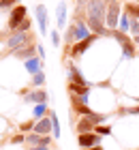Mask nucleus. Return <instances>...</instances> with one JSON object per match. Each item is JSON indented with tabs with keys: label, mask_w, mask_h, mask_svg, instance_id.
<instances>
[{
	"label": "nucleus",
	"mask_w": 139,
	"mask_h": 150,
	"mask_svg": "<svg viewBox=\"0 0 139 150\" xmlns=\"http://www.w3.org/2000/svg\"><path fill=\"white\" fill-rule=\"evenodd\" d=\"M118 22H120V0H109L107 4V15H105V26L109 32L118 30Z\"/></svg>",
	"instance_id": "1"
},
{
	"label": "nucleus",
	"mask_w": 139,
	"mask_h": 150,
	"mask_svg": "<svg viewBox=\"0 0 139 150\" xmlns=\"http://www.w3.org/2000/svg\"><path fill=\"white\" fill-rule=\"evenodd\" d=\"M107 4H109V0H88L86 2L88 17H96V19H101V22H105Z\"/></svg>",
	"instance_id": "2"
},
{
	"label": "nucleus",
	"mask_w": 139,
	"mask_h": 150,
	"mask_svg": "<svg viewBox=\"0 0 139 150\" xmlns=\"http://www.w3.org/2000/svg\"><path fill=\"white\" fill-rule=\"evenodd\" d=\"M26 17H28V9H26L24 4L13 6V9H11V13H9V22H6V28L15 32V30L19 28V24H22Z\"/></svg>",
	"instance_id": "3"
},
{
	"label": "nucleus",
	"mask_w": 139,
	"mask_h": 150,
	"mask_svg": "<svg viewBox=\"0 0 139 150\" xmlns=\"http://www.w3.org/2000/svg\"><path fill=\"white\" fill-rule=\"evenodd\" d=\"M26 45H30V32H13L6 39V50L9 52H17Z\"/></svg>",
	"instance_id": "4"
},
{
	"label": "nucleus",
	"mask_w": 139,
	"mask_h": 150,
	"mask_svg": "<svg viewBox=\"0 0 139 150\" xmlns=\"http://www.w3.org/2000/svg\"><path fill=\"white\" fill-rule=\"evenodd\" d=\"M77 146L81 150H88V148H94V146H103V137L96 135L94 131L92 133H83V135H77Z\"/></svg>",
	"instance_id": "5"
},
{
	"label": "nucleus",
	"mask_w": 139,
	"mask_h": 150,
	"mask_svg": "<svg viewBox=\"0 0 139 150\" xmlns=\"http://www.w3.org/2000/svg\"><path fill=\"white\" fill-rule=\"evenodd\" d=\"M86 24H88V28H90L92 35H96V37H111V32L107 30L105 22H101V19H96V17H86Z\"/></svg>",
	"instance_id": "6"
},
{
	"label": "nucleus",
	"mask_w": 139,
	"mask_h": 150,
	"mask_svg": "<svg viewBox=\"0 0 139 150\" xmlns=\"http://www.w3.org/2000/svg\"><path fill=\"white\" fill-rule=\"evenodd\" d=\"M94 41H96V35H90L88 39H83V41H77V43H75V45L71 47L68 56H73V58H79L81 54H86V52H88V47L92 45Z\"/></svg>",
	"instance_id": "7"
},
{
	"label": "nucleus",
	"mask_w": 139,
	"mask_h": 150,
	"mask_svg": "<svg viewBox=\"0 0 139 150\" xmlns=\"http://www.w3.org/2000/svg\"><path fill=\"white\" fill-rule=\"evenodd\" d=\"M73 35H75V41H83V39H88L90 35H92L83 17H77V19L73 22Z\"/></svg>",
	"instance_id": "8"
},
{
	"label": "nucleus",
	"mask_w": 139,
	"mask_h": 150,
	"mask_svg": "<svg viewBox=\"0 0 139 150\" xmlns=\"http://www.w3.org/2000/svg\"><path fill=\"white\" fill-rule=\"evenodd\" d=\"M52 135H39V133H28L26 135V144L28 148H32V146H52Z\"/></svg>",
	"instance_id": "9"
},
{
	"label": "nucleus",
	"mask_w": 139,
	"mask_h": 150,
	"mask_svg": "<svg viewBox=\"0 0 139 150\" xmlns=\"http://www.w3.org/2000/svg\"><path fill=\"white\" fill-rule=\"evenodd\" d=\"M26 103H47V99H49V94H47V90H43V88H32V90H28L26 94Z\"/></svg>",
	"instance_id": "10"
},
{
	"label": "nucleus",
	"mask_w": 139,
	"mask_h": 150,
	"mask_svg": "<svg viewBox=\"0 0 139 150\" xmlns=\"http://www.w3.org/2000/svg\"><path fill=\"white\" fill-rule=\"evenodd\" d=\"M47 6L45 4H37V24H39V32L47 35Z\"/></svg>",
	"instance_id": "11"
},
{
	"label": "nucleus",
	"mask_w": 139,
	"mask_h": 150,
	"mask_svg": "<svg viewBox=\"0 0 139 150\" xmlns=\"http://www.w3.org/2000/svg\"><path fill=\"white\" fill-rule=\"evenodd\" d=\"M94 122L88 118V116H79V120L75 122V131H77V135H83V133H92L94 131Z\"/></svg>",
	"instance_id": "12"
},
{
	"label": "nucleus",
	"mask_w": 139,
	"mask_h": 150,
	"mask_svg": "<svg viewBox=\"0 0 139 150\" xmlns=\"http://www.w3.org/2000/svg\"><path fill=\"white\" fill-rule=\"evenodd\" d=\"M66 77H68V81H73V84H79V86H90V84H88V79L79 73V69H77L75 64H68V69H66Z\"/></svg>",
	"instance_id": "13"
},
{
	"label": "nucleus",
	"mask_w": 139,
	"mask_h": 150,
	"mask_svg": "<svg viewBox=\"0 0 139 150\" xmlns=\"http://www.w3.org/2000/svg\"><path fill=\"white\" fill-rule=\"evenodd\" d=\"M52 131V118H49V114L45 116V118H41L34 122V133H39V135H49Z\"/></svg>",
	"instance_id": "14"
},
{
	"label": "nucleus",
	"mask_w": 139,
	"mask_h": 150,
	"mask_svg": "<svg viewBox=\"0 0 139 150\" xmlns=\"http://www.w3.org/2000/svg\"><path fill=\"white\" fill-rule=\"evenodd\" d=\"M13 56H15L17 60H30V58H34L37 56V47L34 45H26V47H22V50H17V52H13Z\"/></svg>",
	"instance_id": "15"
},
{
	"label": "nucleus",
	"mask_w": 139,
	"mask_h": 150,
	"mask_svg": "<svg viewBox=\"0 0 139 150\" xmlns=\"http://www.w3.org/2000/svg\"><path fill=\"white\" fill-rule=\"evenodd\" d=\"M137 54V45L133 43V39H128L126 43H122V60H133Z\"/></svg>",
	"instance_id": "16"
},
{
	"label": "nucleus",
	"mask_w": 139,
	"mask_h": 150,
	"mask_svg": "<svg viewBox=\"0 0 139 150\" xmlns=\"http://www.w3.org/2000/svg\"><path fill=\"white\" fill-rule=\"evenodd\" d=\"M56 24H58L60 28L66 26V2H60L58 9H56Z\"/></svg>",
	"instance_id": "17"
},
{
	"label": "nucleus",
	"mask_w": 139,
	"mask_h": 150,
	"mask_svg": "<svg viewBox=\"0 0 139 150\" xmlns=\"http://www.w3.org/2000/svg\"><path fill=\"white\" fill-rule=\"evenodd\" d=\"M41 64H43V60L34 56V58H30V60H26V71L30 73V75H34V73L41 71Z\"/></svg>",
	"instance_id": "18"
},
{
	"label": "nucleus",
	"mask_w": 139,
	"mask_h": 150,
	"mask_svg": "<svg viewBox=\"0 0 139 150\" xmlns=\"http://www.w3.org/2000/svg\"><path fill=\"white\" fill-rule=\"evenodd\" d=\"M118 30L124 32V35H126V32H131V15H128L126 11H122V15H120V22H118Z\"/></svg>",
	"instance_id": "19"
},
{
	"label": "nucleus",
	"mask_w": 139,
	"mask_h": 150,
	"mask_svg": "<svg viewBox=\"0 0 139 150\" xmlns=\"http://www.w3.org/2000/svg\"><path fill=\"white\" fill-rule=\"evenodd\" d=\"M47 114H49V107H47V103H39V105H34V107H32V116H34V120L45 118Z\"/></svg>",
	"instance_id": "20"
},
{
	"label": "nucleus",
	"mask_w": 139,
	"mask_h": 150,
	"mask_svg": "<svg viewBox=\"0 0 139 150\" xmlns=\"http://www.w3.org/2000/svg\"><path fill=\"white\" fill-rule=\"evenodd\" d=\"M49 118H52V131H54V139H60V122H58V114L49 110Z\"/></svg>",
	"instance_id": "21"
},
{
	"label": "nucleus",
	"mask_w": 139,
	"mask_h": 150,
	"mask_svg": "<svg viewBox=\"0 0 139 150\" xmlns=\"http://www.w3.org/2000/svg\"><path fill=\"white\" fill-rule=\"evenodd\" d=\"M124 11L131 15V19H139V4H135V2H126V4H124Z\"/></svg>",
	"instance_id": "22"
},
{
	"label": "nucleus",
	"mask_w": 139,
	"mask_h": 150,
	"mask_svg": "<svg viewBox=\"0 0 139 150\" xmlns=\"http://www.w3.org/2000/svg\"><path fill=\"white\" fill-rule=\"evenodd\" d=\"M94 133L101 135V137H109V135H111V125H96Z\"/></svg>",
	"instance_id": "23"
},
{
	"label": "nucleus",
	"mask_w": 139,
	"mask_h": 150,
	"mask_svg": "<svg viewBox=\"0 0 139 150\" xmlns=\"http://www.w3.org/2000/svg\"><path fill=\"white\" fill-rule=\"evenodd\" d=\"M43 84H45V73L43 71L34 73L32 75V88H43Z\"/></svg>",
	"instance_id": "24"
},
{
	"label": "nucleus",
	"mask_w": 139,
	"mask_h": 150,
	"mask_svg": "<svg viewBox=\"0 0 139 150\" xmlns=\"http://www.w3.org/2000/svg\"><path fill=\"white\" fill-rule=\"evenodd\" d=\"M118 114H120V116H126V114L139 116V105H133V107H118Z\"/></svg>",
	"instance_id": "25"
},
{
	"label": "nucleus",
	"mask_w": 139,
	"mask_h": 150,
	"mask_svg": "<svg viewBox=\"0 0 139 150\" xmlns=\"http://www.w3.org/2000/svg\"><path fill=\"white\" fill-rule=\"evenodd\" d=\"M9 142H11L13 146H17V144H26V135H24V133H17V135H13Z\"/></svg>",
	"instance_id": "26"
},
{
	"label": "nucleus",
	"mask_w": 139,
	"mask_h": 150,
	"mask_svg": "<svg viewBox=\"0 0 139 150\" xmlns=\"http://www.w3.org/2000/svg\"><path fill=\"white\" fill-rule=\"evenodd\" d=\"M30 26H32V22H30V19H28V17H26V19H24V22H22V24H19V28H17L15 32H28V30H30Z\"/></svg>",
	"instance_id": "27"
},
{
	"label": "nucleus",
	"mask_w": 139,
	"mask_h": 150,
	"mask_svg": "<svg viewBox=\"0 0 139 150\" xmlns=\"http://www.w3.org/2000/svg\"><path fill=\"white\" fill-rule=\"evenodd\" d=\"M131 35L133 37L139 35V19H131Z\"/></svg>",
	"instance_id": "28"
},
{
	"label": "nucleus",
	"mask_w": 139,
	"mask_h": 150,
	"mask_svg": "<svg viewBox=\"0 0 139 150\" xmlns=\"http://www.w3.org/2000/svg\"><path fill=\"white\" fill-rule=\"evenodd\" d=\"M19 131H24V133H28V131H34V122H24V125H19Z\"/></svg>",
	"instance_id": "29"
},
{
	"label": "nucleus",
	"mask_w": 139,
	"mask_h": 150,
	"mask_svg": "<svg viewBox=\"0 0 139 150\" xmlns=\"http://www.w3.org/2000/svg\"><path fill=\"white\" fill-rule=\"evenodd\" d=\"M49 41L54 43V47H58V45H60V35H58L56 30H52V35H49Z\"/></svg>",
	"instance_id": "30"
},
{
	"label": "nucleus",
	"mask_w": 139,
	"mask_h": 150,
	"mask_svg": "<svg viewBox=\"0 0 139 150\" xmlns=\"http://www.w3.org/2000/svg\"><path fill=\"white\" fill-rule=\"evenodd\" d=\"M37 52H39V58H41V60H43V58H45V47H43V45H41V43L37 45Z\"/></svg>",
	"instance_id": "31"
},
{
	"label": "nucleus",
	"mask_w": 139,
	"mask_h": 150,
	"mask_svg": "<svg viewBox=\"0 0 139 150\" xmlns=\"http://www.w3.org/2000/svg\"><path fill=\"white\" fill-rule=\"evenodd\" d=\"M28 150H49V146H32V148H28Z\"/></svg>",
	"instance_id": "32"
},
{
	"label": "nucleus",
	"mask_w": 139,
	"mask_h": 150,
	"mask_svg": "<svg viewBox=\"0 0 139 150\" xmlns=\"http://www.w3.org/2000/svg\"><path fill=\"white\" fill-rule=\"evenodd\" d=\"M88 150H105L103 146H94V148H88Z\"/></svg>",
	"instance_id": "33"
},
{
	"label": "nucleus",
	"mask_w": 139,
	"mask_h": 150,
	"mask_svg": "<svg viewBox=\"0 0 139 150\" xmlns=\"http://www.w3.org/2000/svg\"><path fill=\"white\" fill-rule=\"evenodd\" d=\"M133 43H135V45H139V35H137V37H133Z\"/></svg>",
	"instance_id": "34"
},
{
	"label": "nucleus",
	"mask_w": 139,
	"mask_h": 150,
	"mask_svg": "<svg viewBox=\"0 0 139 150\" xmlns=\"http://www.w3.org/2000/svg\"><path fill=\"white\" fill-rule=\"evenodd\" d=\"M19 2H22V0H15V4H19Z\"/></svg>",
	"instance_id": "35"
},
{
	"label": "nucleus",
	"mask_w": 139,
	"mask_h": 150,
	"mask_svg": "<svg viewBox=\"0 0 139 150\" xmlns=\"http://www.w3.org/2000/svg\"><path fill=\"white\" fill-rule=\"evenodd\" d=\"M0 2H2V0H0Z\"/></svg>",
	"instance_id": "36"
}]
</instances>
